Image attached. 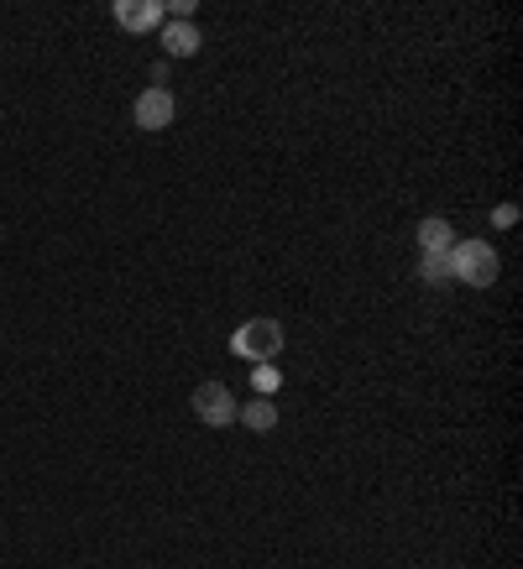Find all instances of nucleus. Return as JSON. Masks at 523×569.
Segmentation results:
<instances>
[{
  "instance_id": "f257e3e1",
  "label": "nucleus",
  "mask_w": 523,
  "mask_h": 569,
  "mask_svg": "<svg viewBox=\"0 0 523 569\" xmlns=\"http://www.w3.org/2000/svg\"><path fill=\"white\" fill-rule=\"evenodd\" d=\"M498 272H503V261H498V251H492L487 240H456V246H450V277H456V282H466V288H492Z\"/></svg>"
},
{
  "instance_id": "f03ea898",
  "label": "nucleus",
  "mask_w": 523,
  "mask_h": 569,
  "mask_svg": "<svg viewBox=\"0 0 523 569\" xmlns=\"http://www.w3.org/2000/svg\"><path fill=\"white\" fill-rule=\"evenodd\" d=\"M231 351L242 355V361H257V366L278 361L282 355V324L278 319H246L242 330L231 334Z\"/></svg>"
},
{
  "instance_id": "7ed1b4c3",
  "label": "nucleus",
  "mask_w": 523,
  "mask_h": 569,
  "mask_svg": "<svg viewBox=\"0 0 523 569\" xmlns=\"http://www.w3.org/2000/svg\"><path fill=\"white\" fill-rule=\"evenodd\" d=\"M194 412H200V423H210V429H231L242 402H236V393L225 382H200L194 387Z\"/></svg>"
},
{
  "instance_id": "20e7f679",
  "label": "nucleus",
  "mask_w": 523,
  "mask_h": 569,
  "mask_svg": "<svg viewBox=\"0 0 523 569\" xmlns=\"http://www.w3.org/2000/svg\"><path fill=\"white\" fill-rule=\"evenodd\" d=\"M131 116H137L141 131H162V126H173V116H179V105H173V95L168 89H141L137 105H131Z\"/></svg>"
},
{
  "instance_id": "39448f33",
  "label": "nucleus",
  "mask_w": 523,
  "mask_h": 569,
  "mask_svg": "<svg viewBox=\"0 0 523 569\" xmlns=\"http://www.w3.org/2000/svg\"><path fill=\"white\" fill-rule=\"evenodd\" d=\"M162 0H116V26L141 37V32H162Z\"/></svg>"
},
{
  "instance_id": "423d86ee",
  "label": "nucleus",
  "mask_w": 523,
  "mask_h": 569,
  "mask_svg": "<svg viewBox=\"0 0 523 569\" xmlns=\"http://www.w3.org/2000/svg\"><path fill=\"white\" fill-rule=\"evenodd\" d=\"M200 42L204 37L194 21H162V53H168V58H194Z\"/></svg>"
},
{
  "instance_id": "0eeeda50",
  "label": "nucleus",
  "mask_w": 523,
  "mask_h": 569,
  "mask_svg": "<svg viewBox=\"0 0 523 569\" xmlns=\"http://www.w3.org/2000/svg\"><path fill=\"white\" fill-rule=\"evenodd\" d=\"M456 230H450V219H440V215H429V219H419V251L424 256H450V246H456Z\"/></svg>"
},
{
  "instance_id": "6e6552de",
  "label": "nucleus",
  "mask_w": 523,
  "mask_h": 569,
  "mask_svg": "<svg viewBox=\"0 0 523 569\" xmlns=\"http://www.w3.org/2000/svg\"><path fill=\"white\" fill-rule=\"evenodd\" d=\"M236 418H242L252 433H267L273 423H278V402H267V397H257V402H242V412H236Z\"/></svg>"
},
{
  "instance_id": "1a4fd4ad",
  "label": "nucleus",
  "mask_w": 523,
  "mask_h": 569,
  "mask_svg": "<svg viewBox=\"0 0 523 569\" xmlns=\"http://www.w3.org/2000/svg\"><path fill=\"white\" fill-rule=\"evenodd\" d=\"M419 277L429 282V288H445V282H450V256H424Z\"/></svg>"
},
{
  "instance_id": "9d476101",
  "label": "nucleus",
  "mask_w": 523,
  "mask_h": 569,
  "mask_svg": "<svg viewBox=\"0 0 523 569\" xmlns=\"http://www.w3.org/2000/svg\"><path fill=\"white\" fill-rule=\"evenodd\" d=\"M252 382H257L262 397H273V393H278V366H273V361H267V366H257V372H252Z\"/></svg>"
},
{
  "instance_id": "9b49d317",
  "label": "nucleus",
  "mask_w": 523,
  "mask_h": 569,
  "mask_svg": "<svg viewBox=\"0 0 523 569\" xmlns=\"http://www.w3.org/2000/svg\"><path fill=\"white\" fill-rule=\"evenodd\" d=\"M492 225H498V230H513V225H519V204H498V210H492Z\"/></svg>"
}]
</instances>
